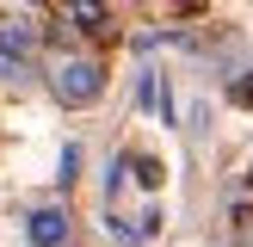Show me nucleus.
I'll list each match as a JSON object with an SVG mask.
<instances>
[{"label":"nucleus","mask_w":253,"mask_h":247,"mask_svg":"<svg viewBox=\"0 0 253 247\" xmlns=\"http://www.w3.org/2000/svg\"><path fill=\"white\" fill-rule=\"evenodd\" d=\"M49 86H56L62 105H93L99 86H105V74H99L93 56H62L56 68H49Z\"/></svg>","instance_id":"f257e3e1"},{"label":"nucleus","mask_w":253,"mask_h":247,"mask_svg":"<svg viewBox=\"0 0 253 247\" xmlns=\"http://www.w3.org/2000/svg\"><path fill=\"white\" fill-rule=\"evenodd\" d=\"M25 241L31 247H68V210L62 204H37L25 216Z\"/></svg>","instance_id":"f03ea898"},{"label":"nucleus","mask_w":253,"mask_h":247,"mask_svg":"<svg viewBox=\"0 0 253 247\" xmlns=\"http://www.w3.org/2000/svg\"><path fill=\"white\" fill-rule=\"evenodd\" d=\"M31 25H0V56H12V62H19V49H31Z\"/></svg>","instance_id":"7ed1b4c3"},{"label":"nucleus","mask_w":253,"mask_h":247,"mask_svg":"<svg viewBox=\"0 0 253 247\" xmlns=\"http://www.w3.org/2000/svg\"><path fill=\"white\" fill-rule=\"evenodd\" d=\"M130 167H136V185H148V192L161 185V161H155V155H136Z\"/></svg>","instance_id":"20e7f679"},{"label":"nucleus","mask_w":253,"mask_h":247,"mask_svg":"<svg viewBox=\"0 0 253 247\" xmlns=\"http://www.w3.org/2000/svg\"><path fill=\"white\" fill-rule=\"evenodd\" d=\"M192 136H204L210 130V99H192V124H185Z\"/></svg>","instance_id":"39448f33"},{"label":"nucleus","mask_w":253,"mask_h":247,"mask_svg":"<svg viewBox=\"0 0 253 247\" xmlns=\"http://www.w3.org/2000/svg\"><path fill=\"white\" fill-rule=\"evenodd\" d=\"M68 19H81L86 31H99V19H105V12H99V6H68Z\"/></svg>","instance_id":"423d86ee"},{"label":"nucleus","mask_w":253,"mask_h":247,"mask_svg":"<svg viewBox=\"0 0 253 247\" xmlns=\"http://www.w3.org/2000/svg\"><path fill=\"white\" fill-rule=\"evenodd\" d=\"M136 105H155V68H148L142 81H136Z\"/></svg>","instance_id":"0eeeda50"},{"label":"nucleus","mask_w":253,"mask_h":247,"mask_svg":"<svg viewBox=\"0 0 253 247\" xmlns=\"http://www.w3.org/2000/svg\"><path fill=\"white\" fill-rule=\"evenodd\" d=\"M235 99H247V105H253V81H241V86H235Z\"/></svg>","instance_id":"6e6552de"},{"label":"nucleus","mask_w":253,"mask_h":247,"mask_svg":"<svg viewBox=\"0 0 253 247\" xmlns=\"http://www.w3.org/2000/svg\"><path fill=\"white\" fill-rule=\"evenodd\" d=\"M247 247H253V229H247Z\"/></svg>","instance_id":"1a4fd4ad"}]
</instances>
